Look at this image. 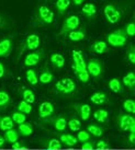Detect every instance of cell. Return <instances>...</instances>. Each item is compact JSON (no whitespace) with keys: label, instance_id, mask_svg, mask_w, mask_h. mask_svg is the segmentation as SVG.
Instances as JSON below:
<instances>
[{"label":"cell","instance_id":"d590c367","mask_svg":"<svg viewBox=\"0 0 135 150\" xmlns=\"http://www.w3.org/2000/svg\"><path fill=\"white\" fill-rule=\"evenodd\" d=\"M123 108L130 114H134L135 113V102L131 99L125 100L123 102Z\"/></svg>","mask_w":135,"mask_h":150},{"label":"cell","instance_id":"83f0119b","mask_svg":"<svg viewBox=\"0 0 135 150\" xmlns=\"http://www.w3.org/2000/svg\"><path fill=\"white\" fill-rule=\"evenodd\" d=\"M108 117H109V113H108V111L103 110V108L97 110L96 112L93 113V118L97 122H99V123H106L108 121Z\"/></svg>","mask_w":135,"mask_h":150},{"label":"cell","instance_id":"d6986e66","mask_svg":"<svg viewBox=\"0 0 135 150\" xmlns=\"http://www.w3.org/2000/svg\"><path fill=\"white\" fill-rule=\"evenodd\" d=\"M18 133L19 135H21L23 137H28V136H31L32 134H33V126L31 125L30 123H22L19 125L18 127Z\"/></svg>","mask_w":135,"mask_h":150},{"label":"cell","instance_id":"b9f144b4","mask_svg":"<svg viewBox=\"0 0 135 150\" xmlns=\"http://www.w3.org/2000/svg\"><path fill=\"white\" fill-rule=\"evenodd\" d=\"M81 149L84 150H93L95 149V144L92 142H85L81 144Z\"/></svg>","mask_w":135,"mask_h":150},{"label":"cell","instance_id":"d4e9b609","mask_svg":"<svg viewBox=\"0 0 135 150\" xmlns=\"http://www.w3.org/2000/svg\"><path fill=\"white\" fill-rule=\"evenodd\" d=\"M18 139H19V133L14 128L4 132V140H6V142L13 144V142H18Z\"/></svg>","mask_w":135,"mask_h":150},{"label":"cell","instance_id":"9a60e30c","mask_svg":"<svg viewBox=\"0 0 135 150\" xmlns=\"http://www.w3.org/2000/svg\"><path fill=\"white\" fill-rule=\"evenodd\" d=\"M91 50L98 55H102L109 50V46H108V44L106 42H103V41H96L91 45Z\"/></svg>","mask_w":135,"mask_h":150},{"label":"cell","instance_id":"7bdbcfd3","mask_svg":"<svg viewBox=\"0 0 135 150\" xmlns=\"http://www.w3.org/2000/svg\"><path fill=\"white\" fill-rule=\"evenodd\" d=\"M11 146H12V149H14V150L26 149V147L24 146V145H22V144H20L19 142H13V144H11Z\"/></svg>","mask_w":135,"mask_h":150},{"label":"cell","instance_id":"681fc988","mask_svg":"<svg viewBox=\"0 0 135 150\" xmlns=\"http://www.w3.org/2000/svg\"><path fill=\"white\" fill-rule=\"evenodd\" d=\"M44 150H51V149H48V148H47V149H44Z\"/></svg>","mask_w":135,"mask_h":150},{"label":"cell","instance_id":"277c9868","mask_svg":"<svg viewBox=\"0 0 135 150\" xmlns=\"http://www.w3.org/2000/svg\"><path fill=\"white\" fill-rule=\"evenodd\" d=\"M55 90L60 94H72L76 91V83L70 78H62L55 83Z\"/></svg>","mask_w":135,"mask_h":150},{"label":"cell","instance_id":"e0dca14e","mask_svg":"<svg viewBox=\"0 0 135 150\" xmlns=\"http://www.w3.org/2000/svg\"><path fill=\"white\" fill-rule=\"evenodd\" d=\"M50 62L55 68H63L65 66V58L63 55L58 53H53L50 57Z\"/></svg>","mask_w":135,"mask_h":150},{"label":"cell","instance_id":"ee69618b","mask_svg":"<svg viewBox=\"0 0 135 150\" xmlns=\"http://www.w3.org/2000/svg\"><path fill=\"white\" fill-rule=\"evenodd\" d=\"M129 142H130L131 146H134L135 145V133H130V135H129Z\"/></svg>","mask_w":135,"mask_h":150},{"label":"cell","instance_id":"ab89813d","mask_svg":"<svg viewBox=\"0 0 135 150\" xmlns=\"http://www.w3.org/2000/svg\"><path fill=\"white\" fill-rule=\"evenodd\" d=\"M126 59L132 64V65H134L135 64V48L133 45L130 46V48H129V50H127Z\"/></svg>","mask_w":135,"mask_h":150},{"label":"cell","instance_id":"ffe728a7","mask_svg":"<svg viewBox=\"0 0 135 150\" xmlns=\"http://www.w3.org/2000/svg\"><path fill=\"white\" fill-rule=\"evenodd\" d=\"M53 123V126H54V128L57 130V132H64L66 127H67V121H66V118L63 116H57L55 117L54 120L52 121Z\"/></svg>","mask_w":135,"mask_h":150},{"label":"cell","instance_id":"f546056e","mask_svg":"<svg viewBox=\"0 0 135 150\" xmlns=\"http://www.w3.org/2000/svg\"><path fill=\"white\" fill-rule=\"evenodd\" d=\"M123 84L127 87L129 89H131L133 90L134 89V86H135V75L134 72H129L126 75L123 77Z\"/></svg>","mask_w":135,"mask_h":150},{"label":"cell","instance_id":"6da1fadb","mask_svg":"<svg viewBox=\"0 0 135 150\" xmlns=\"http://www.w3.org/2000/svg\"><path fill=\"white\" fill-rule=\"evenodd\" d=\"M107 44H109L112 47H123L127 42V35L125 34L124 30L119 29L111 32L107 35Z\"/></svg>","mask_w":135,"mask_h":150},{"label":"cell","instance_id":"7402d4cb","mask_svg":"<svg viewBox=\"0 0 135 150\" xmlns=\"http://www.w3.org/2000/svg\"><path fill=\"white\" fill-rule=\"evenodd\" d=\"M69 4H70V0H56L55 7H56V11L59 16H64L66 13Z\"/></svg>","mask_w":135,"mask_h":150},{"label":"cell","instance_id":"484cf974","mask_svg":"<svg viewBox=\"0 0 135 150\" xmlns=\"http://www.w3.org/2000/svg\"><path fill=\"white\" fill-rule=\"evenodd\" d=\"M109 88L110 90L114 93H121L123 91V86L122 82L120 81V79L118 78H112L109 81Z\"/></svg>","mask_w":135,"mask_h":150},{"label":"cell","instance_id":"e575fe53","mask_svg":"<svg viewBox=\"0 0 135 150\" xmlns=\"http://www.w3.org/2000/svg\"><path fill=\"white\" fill-rule=\"evenodd\" d=\"M67 126L72 132H79L81 128V122L77 118H72L67 122Z\"/></svg>","mask_w":135,"mask_h":150},{"label":"cell","instance_id":"f907efd6","mask_svg":"<svg viewBox=\"0 0 135 150\" xmlns=\"http://www.w3.org/2000/svg\"><path fill=\"white\" fill-rule=\"evenodd\" d=\"M97 150H98V149H97Z\"/></svg>","mask_w":135,"mask_h":150},{"label":"cell","instance_id":"f6af8a7d","mask_svg":"<svg viewBox=\"0 0 135 150\" xmlns=\"http://www.w3.org/2000/svg\"><path fill=\"white\" fill-rule=\"evenodd\" d=\"M4 75H6V67L2 63H0V79L4 78Z\"/></svg>","mask_w":135,"mask_h":150},{"label":"cell","instance_id":"8d00e7d4","mask_svg":"<svg viewBox=\"0 0 135 150\" xmlns=\"http://www.w3.org/2000/svg\"><path fill=\"white\" fill-rule=\"evenodd\" d=\"M47 148L51 150H58L62 148V142L56 138H52L47 142Z\"/></svg>","mask_w":135,"mask_h":150},{"label":"cell","instance_id":"603a6c76","mask_svg":"<svg viewBox=\"0 0 135 150\" xmlns=\"http://www.w3.org/2000/svg\"><path fill=\"white\" fill-rule=\"evenodd\" d=\"M107 94L104 92H96L93 93L92 96H90V101L92 102L93 104H97V105H101L103 103L107 102Z\"/></svg>","mask_w":135,"mask_h":150},{"label":"cell","instance_id":"bcb514c9","mask_svg":"<svg viewBox=\"0 0 135 150\" xmlns=\"http://www.w3.org/2000/svg\"><path fill=\"white\" fill-rule=\"evenodd\" d=\"M84 1L85 0H72V4H75V6H80V4H82Z\"/></svg>","mask_w":135,"mask_h":150},{"label":"cell","instance_id":"8992f818","mask_svg":"<svg viewBox=\"0 0 135 150\" xmlns=\"http://www.w3.org/2000/svg\"><path fill=\"white\" fill-rule=\"evenodd\" d=\"M72 69L75 71V74H79L81 71L87 70V63L85 60L84 54L79 50H74L72 52Z\"/></svg>","mask_w":135,"mask_h":150},{"label":"cell","instance_id":"30bf717a","mask_svg":"<svg viewBox=\"0 0 135 150\" xmlns=\"http://www.w3.org/2000/svg\"><path fill=\"white\" fill-rule=\"evenodd\" d=\"M44 57V50H36V52H33V53H30L26 56V58H24V65L26 67H32V66H35V65H38L41 60L43 59Z\"/></svg>","mask_w":135,"mask_h":150},{"label":"cell","instance_id":"2e32d148","mask_svg":"<svg viewBox=\"0 0 135 150\" xmlns=\"http://www.w3.org/2000/svg\"><path fill=\"white\" fill-rule=\"evenodd\" d=\"M81 13H82L87 19H92V18H95L96 14H97V8H96V6L93 4L88 2V4H84V7L81 9Z\"/></svg>","mask_w":135,"mask_h":150},{"label":"cell","instance_id":"7dc6e473","mask_svg":"<svg viewBox=\"0 0 135 150\" xmlns=\"http://www.w3.org/2000/svg\"><path fill=\"white\" fill-rule=\"evenodd\" d=\"M4 144H6L4 137H2V136L0 135V148H1V147H4Z\"/></svg>","mask_w":135,"mask_h":150},{"label":"cell","instance_id":"cb8c5ba5","mask_svg":"<svg viewBox=\"0 0 135 150\" xmlns=\"http://www.w3.org/2000/svg\"><path fill=\"white\" fill-rule=\"evenodd\" d=\"M21 96L23 101H26L30 104H32L35 102V94H34V92L32 90H30V89H26V88H22L21 89Z\"/></svg>","mask_w":135,"mask_h":150},{"label":"cell","instance_id":"7c38bea8","mask_svg":"<svg viewBox=\"0 0 135 150\" xmlns=\"http://www.w3.org/2000/svg\"><path fill=\"white\" fill-rule=\"evenodd\" d=\"M13 48V42L11 38H6L0 41V58H6L11 54Z\"/></svg>","mask_w":135,"mask_h":150},{"label":"cell","instance_id":"f35d334b","mask_svg":"<svg viewBox=\"0 0 135 150\" xmlns=\"http://www.w3.org/2000/svg\"><path fill=\"white\" fill-rule=\"evenodd\" d=\"M124 32H125V34H126L127 36H130V38L134 36V34H135L134 22L132 21V22H130V23H127L126 26H125V29H124Z\"/></svg>","mask_w":135,"mask_h":150},{"label":"cell","instance_id":"5b68a950","mask_svg":"<svg viewBox=\"0 0 135 150\" xmlns=\"http://www.w3.org/2000/svg\"><path fill=\"white\" fill-rule=\"evenodd\" d=\"M103 13H104L107 21L111 24H115L122 19V12H121L120 8H118L113 4H106V7L103 9Z\"/></svg>","mask_w":135,"mask_h":150},{"label":"cell","instance_id":"4316f807","mask_svg":"<svg viewBox=\"0 0 135 150\" xmlns=\"http://www.w3.org/2000/svg\"><path fill=\"white\" fill-rule=\"evenodd\" d=\"M10 104H11V98L9 96V93L1 90L0 91V110L7 108Z\"/></svg>","mask_w":135,"mask_h":150},{"label":"cell","instance_id":"52a82bcc","mask_svg":"<svg viewBox=\"0 0 135 150\" xmlns=\"http://www.w3.org/2000/svg\"><path fill=\"white\" fill-rule=\"evenodd\" d=\"M86 68H87L89 76H91L93 78H100L103 72V64L101 60L96 58L90 59L87 63Z\"/></svg>","mask_w":135,"mask_h":150},{"label":"cell","instance_id":"3957f363","mask_svg":"<svg viewBox=\"0 0 135 150\" xmlns=\"http://www.w3.org/2000/svg\"><path fill=\"white\" fill-rule=\"evenodd\" d=\"M41 45V38L38 34H30L26 36V38L24 40V42L22 44V47L19 54H18V60L20 59L23 53L24 52H28V50H38Z\"/></svg>","mask_w":135,"mask_h":150},{"label":"cell","instance_id":"ba28073f","mask_svg":"<svg viewBox=\"0 0 135 150\" xmlns=\"http://www.w3.org/2000/svg\"><path fill=\"white\" fill-rule=\"evenodd\" d=\"M79 18L77 17V16H69L65 19V21L63 23V26H62V29L59 31L58 35H64V34H68L69 32H72V31H75V30L78 29V26H79Z\"/></svg>","mask_w":135,"mask_h":150},{"label":"cell","instance_id":"44dd1931","mask_svg":"<svg viewBox=\"0 0 135 150\" xmlns=\"http://www.w3.org/2000/svg\"><path fill=\"white\" fill-rule=\"evenodd\" d=\"M14 127V123L9 116H0V130L7 132Z\"/></svg>","mask_w":135,"mask_h":150},{"label":"cell","instance_id":"60d3db41","mask_svg":"<svg viewBox=\"0 0 135 150\" xmlns=\"http://www.w3.org/2000/svg\"><path fill=\"white\" fill-rule=\"evenodd\" d=\"M95 148L98 150H104L109 148V144L106 142V140H98L96 144H95Z\"/></svg>","mask_w":135,"mask_h":150},{"label":"cell","instance_id":"5bb4252c","mask_svg":"<svg viewBox=\"0 0 135 150\" xmlns=\"http://www.w3.org/2000/svg\"><path fill=\"white\" fill-rule=\"evenodd\" d=\"M58 140L60 142H63L64 145L67 147H74L78 144L77 138L72 134H62V135H59Z\"/></svg>","mask_w":135,"mask_h":150},{"label":"cell","instance_id":"ac0fdd59","mask_svg":"<svg viewBox=\"0 0 135 150\" xmlns=\"http://www.w3.org/2000/svg\"><path fill=\"white\" fill-rule=\"evenodd\" d=\"M86 38V29L75 30L68 33V38L72 42H79Z\"/></svg>","mask_w":135,"mask_h":150},{"label":"cell","instance_id":"74e56055","mask_svg":"<svg viewBox=\"0 0 135 150\" xmlns=\"http://www.w3.org/2000/svg\"><path fill=\"white\" fill-rule=\"evenodd\" d=\"M77 140L78 142H89L90 140V134L87 132V130H79L78 133H77Z\"/></svg>","mask_w":135,"mask_h":150},{"label":"cell","instance_id":"c3c4849f","mask_svg":"<svg viewBox=\"0 0 135 150\" xmlns=\"http://www.w3.org/2000/svg\"><path fill=\"white\" fill-rule=\"evenodd\" d=\"M4 24V19L1 17V16H0V28H1V26H2Z\"/></svg>","mask_w":135,"mask_h":150},{"label":"cell","instance_id":"8fae6325","mask_svg":"<svg viewBox=\"0 0 135 150\" xmlns=\"http://www.w3.org/2000/svg\"><path fill=\"white\" fill-rule=\"evenodd\" d=\"M72 108L76 110L77 114L82 121H88L91 116V108L87 103H75Z\"/></svg>","mask_w":135,"mask_h":150},{"label":"cell","instance_id":"836d02e7","mask_svg":"<svg viewBox=\"0 0 135 150\" xmlns=\"http://www.w3.org/2000/svg\"><path fill=\"white\" fill-rule=\"evenodd\" d=\"M11 120L13 121V123H14V124L20 125V124H22V123H24V122L26 121V114H23V113H21V112H18V111H16V112L12 113Z\"/></svg>","mask_w":135,"mask_h":150},{"label":"cell","instance_id":"f1b7e54d","mask_svg":"<svg viewBox=\"0 0 135 150\" xmlns=\"http://www.w3.org/2000/svg\"><path fill=\"white\" fill-rule=\"evenodd\" d=\"M53 80H54V75L52 74L51 71H48V70L42 71V72H41V75H40V77H38V81L43 84L51 83Z\"/></svg>","mask_w":135,"mask_h":150},{"label":"cell","instance_id":"4fadbf2b","mask_svg":"<svg viewBox=\"0 0 135 150\" xmlns=\"http://www.w3.org/2000/svg\"><path fill=\"white\" fill-rule=\"evenodd\" d=\"M53 113H54V105L48 101L42 102L38 106V114H40L41 118H47L51 116Z\"/></svg>","mask_w":135,"mask_h":150},{"label":"cell","instance_id":"4dcf8cb0","mask_svg":"<svg viewBox=\"0 0 135 150\" xmlns=\"http://www.w3.org/2000/svg\"><path fill=\"white\" fill-rule=\"evenodd\" d=\"M26 81H28L30 84H32V86H36V84L38 83V75H36L35 70H33V69L26 70Z\"/></svg>","mask_w":135,"mask_h":150},{"label":"cell","instance_id":"9c48e42d","mask_svg":"<svg viewBox=\"0 0 135 150\" xmlns=\"http://www.w3.org/2000/svg\"><path fill=\"white\" fill-rule=\"evenodd\" d=\"M119 127L124 130V132H129L131 127L135 126V120L132 115H129L126 113H121L117 118Z\"/></svg>","mask_w":135,"mask_h":150},{"label":"cell","instance_id":"7a4b0ae2","mask_svg":"<svg viewBox=\"0 0 135 150\" xmlns=\"http://www.w3.org/2000/svg\"><path fill=\"white\" fill-rule=\"evenodd\" d=\"M34 20L40 25L51 24L54 21V12L47 6H40Z\"/></svg>","mask_w":135,"mask_h":150},{"label":"cell","instance_id":"1f68e13d","mask_svg":"<svg viewBox=\"0 0 135 150\" xmlns=\"http://www.w3.org/2000/svg\"><path fill=\"white\" fill-rule=\"evenodd\" d=\"M17 111L18 112H21L23 114H30L32 112V105L26 102V101L22 100L21 102H19V104L17 106Z\"/></svg>","mask_w":135,"mask_h":150},{"label":"cell","instance_id":"d6a6232c","mask_svg":"<svg viewBox=\"0 0 135 150\" xmlns=\"http://www.w3.org/2000/svg\"><path fill=\"white\" fill-rule=\"evenodd\" d=\"M87 132L90 135L95 136V137H101L102 135H103V129L100 126H97V125H89L87 127Z\"/></svg>","mask_w":135,"mask_h":150}]
</instances>
